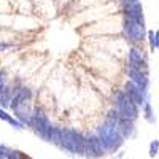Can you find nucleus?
Segmentation results:
<instances>
[{"label": "nucleus", "instance_id": "1", "mask_svg": "<svg viewBox=\"0 0 159 159\" xmlns=\"http://www.w3.org/2000/svg\"><path fill=\"white\" fill-rule=\"evenodd\" d=\"M124 30H126V35L132 40H142L143 38V24L137 22L132 18H127L124 21Z\"/></svg>", "mask_w": 159, "mask_h": 159}, {"label": "nucleus", "instance_id": "2", "mask_svg": "<svg viewBox=\"0 0 159 159\" xmlns=\"http://www.w3.org/2000/svg\"><path fill=\"white\" fill-rule=\"evenodd\" d=\"M29 97H30V89H29V88H25V86L19 88V89L16 91V94L13 96V99H11V107H13V108H16L18 105L24 103L25 99H29Z\"/></svg>", "mask_w": 159, "mask_h": 159}, {"label": "nucleus", "instance_id": "3", "mask_svg": "<svg viewBox=\"0 0 159 159\" xmlns=\"http://www.w3.org/2000/svg\"><path fill=\"white\" fill-rule=\"evenodd\" d=\"M126 89H127V94H129L130 99L137 100V103H142V96H140V92H139V88L134 83H127L126 84Z\"/></svg>", "mask_w": 159, "mask_h": 159}, {"label": "nucleus", "instance_id": "4", "mask_svg": "<svg viewBox=\"0 0 159 159\" xmlns=\"http://www.w3.org/2000/svg\"><path fill=\"white\" fill-rule=\"evenodd\" d=\"M129 75H130V78L134 80V81H137L140 86L147 84V78H145L140 72H137V70H134V69H129Z\"/></svg>", "mask_w": 159, "mask_h": 159}, {"label": "nucleus", "instance_id": "5", "mask_svg": "<svg viewBox=\"0 0 159 159\" xmlns=\"http://www.w3.org/2000/svg\"><path fill=\"white\" fill-rule=\"evenodd\" d=\"M129 61H130V64L132 65H137V67H140V65H143L145 62H143V59L140 57V54L135 51V49H130V52H129Z\"/></svg>", "mask_w": 159, "mask_h": 159}, {"label": "nucleus", "instance_id": "6", "mask_svg": "<svg viewBox=\"0 0 159 159\" xmlns=\"http://www.w3.org/2000/svg\"><path fill=\"white\" fill-rule=\"evenodd\" d=\"M0 118H2V119H5V121H10L11 124H16V123L13 121V119H11V118H10V116H8V115L3 111V110H0Z\"/></svg>", "mask_w": 159, "mask_h": 159}, {"label": "nucleus", "instance_id": "7", "mask_svg": "<svg viewBox=\"0 0 159 159\" xmlns=\"http://www.w3.org/2000/svg\"><path fill=\"white\" fill-rule=\"evenodd\" d=\"M5 88V73L0 72V91Z\"/></svg>", "mask_w": 159, "mask_h": 159}, {"label": "nucleus", "instance_id": "8", "mask_svg": "<svg viewBox=\"0 0 159 159\" xmlns=\"http://www.w3.org/2000/svg\"><path fill=\"white\" fill-rule=\"evenodd\" d=\"M11 45H8V43H0V51H3V49H7V48H10Z\"/></svg>", "mask_w": 159, "mask_h": 159}]
</instances>
